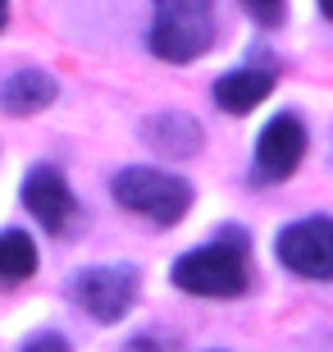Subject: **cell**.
Returning <instances> with one entry per match:
<instances>
[{
  "label": "cell",
  "mask_w": 333,
  "mask_h": 352,
  "mask_svg": "<svg viewBox=\"0 0 333 352\" xmlns=\"http://www.w3.org/2000/svg\"><path fill=\"white\" fill-rule=\"evenodd\" d=\"M19 352H73V343H69L60 329H41V334L23 339V348H19Z\"/></svg>",
  "instance_id": "cell-13"
},
{
  "label": "cell",
  "mask_w": 333,
  "mask_h": 352,
  "mask_svg": "<svg viewBox=\"0 0 333 352\" xmlns=\"http://www.w3.org/2000/svg\"><path fill=\"white\" fill-rule=\"evenodd\" d=\"M301 156H306V124L292 110H283V115L269 119L256 138V179L260 183H283L301 165Z\"/></svg>",
  "instance_id": "cell-7"
},
{
  "label": "cell",
  "mask_w": 333,
  "mask_h": 352,
  "mask_svg": "<svg viewBox=\"0 0 333 352\" xmlns=\"http://www.w3.org/2000/svg\"><path fill=\"white\" fill-rule=\"evenodd\" d=\"M315 5H320V14H324V19L333 23V0H315Z\"/></svg>",
  "instance_id": "cell-16"
},
{
  "label": "cell",
  "mask_w": 333,
  "mask_h": 352,
  "mask_svg": "<svg viewBox=\"0 0 333 352\" xmlns=\"http://www.w3.org/2000/svg\"><path fill=\"white\" fill-rule=\"evenodd\" d=\"M141 142L169 160H187L201 151V124L187 110H160V115L141 119Z\"/></svg>",
  "instance_id": "cell-8"
},
{
  "label": "cell",
  "mask_w": 333,
  "mask_h": 352,
  "mask_svg": "<svg viewBox=\"0 0 333 352\" xmlns=\"http://www.w3.org/2000/svg\"><path fill=\"white\" fill-rule=\"evenodd\" d=\"M55 96H60V82L46 69H14L0 82V110L5 115H41L46 105H55Z\"/></svg>",
  "instance_id": "cell-10"
},
{
  "label": "cell",
  "mask_w": 333,
  "mask_h": 352,
  "mask_svg": "<svg viewBox=\"0 0 333 352\" xmlns=\"http://www.w3.org/2000/svg\"><path fill=\"white\" fill-rule=\"evenodd\" d=\"M5 23H10V0H0V32H5Z\"/></svg>",
  "instance_id": "cell-15"
},
{
  "label": "cell",
  "mask_w": 333,
  "mask_h": 352,
  "mask_svg": "<svg viewBox=\"0 0 333 352\" xmlns=\"http://www.w3.org/2000/svg\"><path fill=\"white\" fill-rule=\"evenodd\" d=\"M242 10L251 14L256 28H279L288 19V0H242Z\"/></svg>",
  "instance_id": "cell-12"
},
{
  "label": "cell",
  "mask_w": 333,
  "mask_h": 352,
  "mask_svg": "<svg viewBox=\"0 0 333 352\" xmlns=\"http://www.w3.org/2000/svg\"><path fill=\"white\" fill-rule=\"evenodd\" d=\"M19 197H23L27 215H32L41 229H51V234H65L69 224L78 220V197H73L69 179L55 170V165H32V170L23 174Z\"/></svg>",
  "instance_id": "cell-6"
},
{
  "label": "cell",
  "mask_w": 333,
  "mask_h": 352,
  "mask_svg": "<svg viewBox=\"0 0 333 352\" xmlns=\"http://www.w3.org/2000/svg\"><path fill=\"white\" fill-rule=\"evenodd\" d=\"M146 46L165 65H192L215 46V0H151Z\"/></svg>",
  "instance_id": "cell-2"
},
{
  "label": "cell",
  "mask_w": 333,
  "mask_h": 352,
  "mask_svg": "<svg viewBox=\"0 0 333 352\" xmlns=\"http://www.w3.org/2000/svg\"><path fill=\"white\" fill-rule=\"evenodd\" d=\"M279 82V69L269 65H242V69H229L224 78L215 82V105L219 110H229V115H246V110H256L265 101L269 91Z\"/></svg>",
  "instance_id": "cell-9"
},
{
  "label": "cell",
  "mask_w": 333,
  "mask_h": 352,
  "mask_svg": "<svg viewBox=\"0 0 333 352\" xmlns=\"http://www.w3.org/2000/svg\"><path fill=\"white\" fill-rule=\"evenodd\" d=\"M110 192H115V201L124 210L160 224V229H174L192 210V183L169 174V170H155V165H128V170H119L110 179Z\"/></svg>",
  "instance_id": "cell-3"
},
{
  "label": "cell",
  "mask_w": 333,
  "mask_h": 352,
  "mask_svg": "<svg viewBox=\"0 0 333 352\" xmlns=\"http://www.w3.org/2000/svg\"><path fill=\"white\" fill-rule=\"evenodd\" d=\"M124 352H169V339H160V334H137V339L124 343Z\"/></svg>",
  "instance_id": "cell-14"
},
{
  "label": "cell",
  "mask_w": 333,
  "mask_h": 352,
  "mask_svg": "<svg viewBox=\"0 0 333 352\" xmlns=\"http://www.w3.org/2000/svg\"><path fill=\"white\" fill-rule=\"evenodd\" d=\"M37 274V243L23 229H0V284H23Z\"/></svg>",
  "instance_id": "cell-11"
},
{
  "label": "cell",
  "mask_w": 333,
  "mask_h": 352,
  "mask_svg": "<svg viewBox=\"0 0 333 352\" xmlns=\"http://www.w3.org/2000/svg\"><path fill=\"white\" fill-rule=\"evenodd\" d=\"M137 288H141L137 265H87L69 279V302L101 325H119L133 311Z\"/></svg>",
  "instance_id": "cell-4"
},
{
  "label": "cell",
  "mask_w": 333,
  "mask_h": 352,
  "mask_svg": "<svg viewBox=\"0 0 333 352\" xmlns=\"http://www.w3.org/2000/svg\"><path fill=\"white\" fill-rule=\"evenodd\" d=\"M279 261L301 279H333V220L310 215V220L288 224L274 243Z\"/></svg>",
  "instance_id": "cell-5"
},
{
  "label": "cell",
  "mask_w": 333,
  "mask_h": 352,
  "mask_svg": "<svg viewBox=\"0 0 333 352\" xmlns=\"http://www.w3.org/2000/svg\"><path fill=\"white\" fill-rule=\"evenodd\" d=\"M174 288L192 293V298H242L246 284H251V270H246V238L238 229H224L219 243H205V248L183 252L174 270H169Z\"/></svg>",
  "instance_id": "cell-1"
}]
</instances>
